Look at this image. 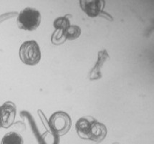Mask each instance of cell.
Listing matches in <instances>:
<instances>
[{"mask_svg":"<svg viewBox=\"0 0 154 144\" xmlns=\"http://www.w3.org/2000/svg\"><path fill=\"white\" fill-rule=\"evenodd\" d=\"M78 135L81 139L100 143L108 133L106 126L91 115L80 118L75 123Z\"/></svg>","mask_w":154,"mask_h":144,"instance_id":"cell-1","label":"cell"},{"mask_svg":"<svg viewBox=\"0 0 154 144\" xmlns=\"http://www.w3.org/2000/svg\"><path fill=\"white\" fill-rule=\"evenodd\" d=\"M41 22V14L32 7H26L19 13L17 23L20 29L25 31L36 30Z\"/></svg>","mask_w":154,"mask_h":144,"instance_id":"cell-2","label":"cell"},{"mask_svg":"<svg viewBox=\"0 0 154 144\" xmlns=\"http://www.w3.org/2000/svg\"><path fill=\"white\" fill-rule=\"evenodd\" d=\"M19 55L24 64L34 66L38 64L41 60V51L36 41H26L22 44Z\"/></svg>","mask_w":154,"mask_h":144,"instance_id":"cell-3","label":"cell"},{"mask_svg":"<svg viewBox=\"0 0 154 144\" xmlns=\"http://www.w3.org/2000/svg\"><path fill=\"white\" fill-rule=\"evenodd\" d=\"M49 125L52 133L57 136L67 134L72 126L71 118L64 111H57L54 113L49 119Z\"/></svg>","mask_w":154,"mask_h":144,"instance_id":"cell-4","label":"cell"},{"mask_svg":"<svg viewBox=\"0 0 154 144\" xmlns=\"http://www.w3.org/2000/svg\"><path fill=\"white\" fill-rule=\"evenodd\" d=\"M16 113V106L12 101L4 103L0 106V119L3 128H9L14 124Z\"/></svg>","mask_w":154,"mask_h":144,"instance_id":"cell-5","label":"cell"},{"mask_svg":"<svg viewBox=\"0 0 154 144\" xmlns=\"http://www.w3.org/2000/svg\"><path fill=\"white\" fill-rule=\"evenodd\" d=\"M80 6L88 17H100L104 12L106 2L104 0H80Z\"/></svg>","mask_w":154,"mask_h":144,"instance_id":"cell-6","label":"cell"},{"mask_svg":"<svg viewBox=\"0 0 154 144\" xmlns=\"http://www.w3.org/2000/svg\"><path fill=\"white\" fill-rule=\"evenodd\" d=\"M110 58V56L108 55V52L106 50H100L98 52L97 55V60L91 72H89L88 78L90 80H97L102 78V72H101V69H102L103 65L107 60Z\"/></svg>","mask_w":154,"mask_h":144,"instance_id":"cell-7","label":"cell"},{"mask_svg":"<svg viewBox=\"0 0 154 144\" xmlns=\"http://www.w3.org/2000/svg\"><path fill=\"white\" fill-rule=\"evenodd\" d=\"M0 144H24V141L20 133L12 131L3 136Z\"/></svg>","mask_w":154,"mask_h":144,"instance_id":"cell-8","label":"cell"},{"mask_svg":"<svg viewBox=\"0 0 154 144\" xmlns=\"http://www.w3.org/2000/svg\"><path fill=\"white\" fill-rule=\"evenodd\" d=\"M63 34L66 40H75L81 35V29L78 25H70L63 32Z\"/></svg>","mask_w":154,"mask_h":144,"instance_id":"cell-9","label":"cell"},{"mask_svg":"<svg viewBox=\"0 0 154 144\" xmlns=\"http://www.w3.org/2000/svg\"><path fill=\"white\" fill-rule=\"evenodd\" d=\"M70 25V22H69L68 17L66 15L55 19L53 22V26L55 29H59L63 32L67 29Z\"/></svg>","mask_w":154,"mask_h":144,"instance_id":"cell-10","label":"cell"},{"mask_svg":"<svg viewBox=\"0 0 154 144\" xmlns=\"http://www.w3.org/2000/svg\"><path fill=\"white\" fill-rule=\"evenodd\" d=\"M66 38L64 36L63 32L55 29L51 36V42L54 45H61L66 42Z\"/></svg>","mask_w":154,"mask_h":144,"instance_id":"cell-11","label":"cell"},{"mask_svg":"<svg viewBox=\"0 0 154 144\" xmlns=\"http://www.w3.org/2000/svg\"><path fill=\"white\" fill-rule=\"evenodd\" d=\"M14 14H17L16 12L14 13H8V14H3V15H1L0 16V22H2L4 20H5L6 19H8V18H10L13 17Z\"/></svg>","mask_w":154,"mask_h":144,"instance_id":"cell-12","label":"cell"},{"mask_svg":"<svg viewBox=\"0 0 154 144\" xmlns=\"http://www.w3.org/2000/svg\"><path fill=\"white\" fill-rule=\"evenodd\" d=\"M2 128V122H1V119H0V128Z\"/></svg>","mask_w":154,"mask_h":144,"instance_id":"cell-13","label":"cell"},{"mask_svg":"<svg viewBox=\"0 0 154 144\" xmlns=\"http://www.w3.org/2000/svg\"><path fill=\"white\" fill-rule=\"evenodd\" d=\"M112 144H120V143H117V142H115V143H113Z\"/></svg>","mask_w":154,"mask_h":144,"instance_id":"cell-14","label":"cell"}]
</instances>
